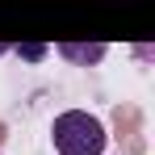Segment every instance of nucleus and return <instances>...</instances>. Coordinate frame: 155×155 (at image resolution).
<instances>
[{"label":"nucleus","mask_w":155,"mask_h":155,"mask_svg":"<svg viewBox=\"0 0 155 155\" xmlns=\"http://www.w3.org/2000/svg\"><path fill=\"white\" fill-rule=\"evenodd\" d=\"M51 138L59 155H105V126L101 117H92V113H84V109H67V113H59L51 126Z\"/></svg>","instance_id":"1"},{"label":"nucleus","mask_w":155,"mask_h":155,"mask_svg":"<svg viewBox=\"0 0 155 155\" xmlns=\"http://www.w3.org/2000/svg\"><path fill=\"white\" fill-rule=\"evenodd\" d=\"M59 51L67 54V59H76V63H97L105 54V46H59Z\"/></svg>","instance_id":"2"},{"label":"nucleus","mask_w":155,"mask_h":155,"mask_svg":"<svg viewBox=\"0 0 155 155\" xmlns=\"http://www.w3.org/2000/svg\"><path fill=\"white\" fill-rule=\"evenodd\" d=\"M21 54H25V59H42V54H46V46H21Z\"/></svg>","instance_id":"3"},{"label":"nucleus","mask_w":155,"mask_h":155,"mask_svg":"<svg viewBox=\"0 0 155 155\" xmlns=\"http://www.w3.org/2000/svg\"><path fill=\"white\" fill-rule=\"evenodd\" d=\"M4 51H8V46H4V42H0V54H4Z\"/></svg>","instance_id":"4"}]
</instances>
